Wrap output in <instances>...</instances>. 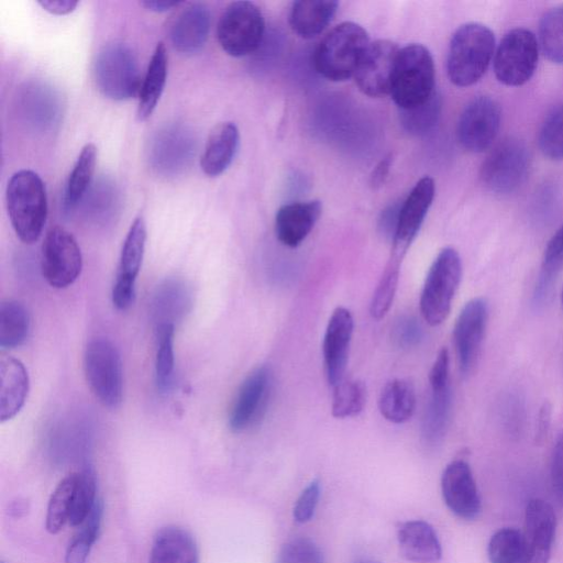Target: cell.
<instances>
[{"instance_id":"obj_42","label":"cell","mask_w":563,"mask_h":563,"mask_svg":"<svg viewBox=\"0 0 563 563\" xmlns=\"http://www.w3.org/2000/svg\"><path fill=\"white\" fill-rule=\"evenodd\" d=\"M366 402V386L358 379H343L333 387L332 415L335 418L357 416Z\"/></svg>"},{"instance_id":"obj_41","label":"cell","mask_w":563,"mask_h":563,"mask_svg":"<svg viewBox=\"0 0 563 563\" xmlns=\"http://www.w3.org/2000/svg\"><path fill=\"white\" fill-rule=\"evenodd\" d=\"M490 563H526V548L522 532L515 528L496 531L487 547Z\"/></svg>"},{"instance_id":"obj_6","label":"cell","mask_w":563,"mask_h":563,"mask_svg":"<svg viewBox=\"0 0 563 563\" xmlns=\"http://www.w3.org/2000/svg\"><path fill=\"white\" fill-rule=\"evenodd\" d=\"M462 277L456 250L444 247L432 262L420 296V311L428 324H441L450 313Z\"/></svg>"},{"instance_id":"obj_9","label":"cell","mask_w":563,"mask_h":563,"mask_svg":"<svg viewBox=\"0 0 563 563\" xmlns=\"http://www.w3.org/2000/svg\"><path fill=\"white\" fill-rule=\"evenodd\" d=\"M197 152V136L186 124L170 123L157 130L148 143L147 161L154 173L176 177L191 165Z\"/></svg>"},{"instance_id":"obj_45","label":"cell","mask_w":563,"mask_h":563,"mask_svg":"<svg viewBox=\"0 0 563 563\" xmlns=\"http://www.w3.org/2000/svg\"><path fill=\"white\" fill-rule=\"evenodd\" d=\"M97 483L93 472L85 468L77 473L69 525L79 527L97 503Z\"/></svg>"},{"instance_id":"obj_40","label":"cell","mask_w":563,"mask_h":563,"mask_svg":"<svg viewBox=\"0 0 563 563\" xmlns=\"http://www.w3.org/2000/svg\"><path fill=\"white\" fill-rule=\"evenodd\" d=\"M174 333V324L162 323L156 327L155 378L161 393L169 390L173 384L175 368Z\"/></svg>"},{"instance_id":"obj_21","label":"cell","mask_w":563,"mask_h":563,"mask_svg":"<svg viewBox=\"0 0 563 563\" xmlns=\"http://www.w3.org/2000/svg\"><path fill=\"white\" fill-rule=\"evenodd\" d=\"M442 496L448 508L464 520L476 519L482 504L470 465L462 460L451 462L441 478Z\"/></svg>"},{"instance_id":"obj_29","label":"cell","mask_w":563,"mask_h":563,"mask_svg":"<svg viewBox=\"0 0 563 563\" xmlns=\"http://www.w3.org/2000/svg\"><path fill=\"white\" fill-rule=\"evenodd\" d=\"M168 55L163 42H159L151 57L147 70L139 92L137 118L146 120L154 112L166 85Z\"/></svg>"},{"instance_id":"obj_11","label":"cell","mask_w":563,"mask_h":563,"mask_svg":"<svg viewBox=\"0 0 563 563\" xmlns=\"http://www.w3.org/2000/svg\"><path fill=\"white\" fill-rule=\"evenodd\" d=\"M530 156L518 139L500 141L486 156L481 167L483 184L493 192L508 195L517 191L526 181Z\"/></svg>"},{"instance_id":"obj_46","label":"cell","mask_w":563,"mask_h":563,"mask_svg":"<svg viewBox=\"0 0 563 563\" xmlns=\"http://www.w3.org/2000/svg\"><path fill=\"white\" fill-rule=\"evenodd\" d=\"M538 141L545 157L552 161L563 159V104L554 107L545 115Z\"/></svg>"},{"instance_id":"obj_4","label":"cell","mask_w":563,"mask_h":563,"mask_svg":"<svg viewBox=\"0 0 563 563\" xmlns=\"http://www.w3.org/2000/svg\"><path fill=\"white\" fill-rule=\"evenodd\" d=\"M435 69L431 53L421 44H409L399 51L390 96L400 110L415 108L434 92Z\"/></svg>"},{"instance_id":"obj_2","label":"cell","mask_w":563,"mask_h":563,"mask_svg":"<svg viewBox=\"0 0 563 563\" xmlns=\"http://www.w3.org/2000/svg\"><path fill=\"white\" fill-rule=\"evenodd\" d=\"M494 54L495 36L488 26L476 22L461 25L449 46V79L457 87L474 85L488 69Z\"/></svg>"},{"instance_id":"obj_35","label":"cell","mask_w":563,"mask_h":563,"mask_svg":"<svg viewBox=\"0 0 563 563\" xmlns=\"http://www.w3.org/2000/svg\"><path fill=\"white\" fill-rule=\"evenodd\" d=\"M31 317L26 307L18 300L7 299L0 303V346L15 349L29 336Z\"/></svg>"},{"instance_id":"obj_31","label":"cell","mask_w":563,"mask_h":563,"mask_svg":"<svg viewBox=\"0 0 563 563\" xmlns=\"http://www.w3.org/2000/svg\"><path fill=\"white\" fill-rule=\"evenodd\" d=\"M96 162L97 148L92 143H88L81 148L66 181L63 196L65 213H71L77 209L91 187Z\"/></svg>"},{"instance_id":"obj_43","label":"cell","mask_w":563,"mask_h":563,"mask_svg":"<svg viewBox=\"0 0 563 563\" xmlns=\"http://www.w3.org/2000/svg\"><path fill=\"white\" fill-rule=\"evenodd\" d=\"M162 286L155 299V314L158 316L157 324H174L175 319L186 311L188 291L178 282H166Z\"/></svg>"},{"instance_id":"obj_15","label":"cell","mask_w":563,"mask_h":563,"mask_svg":"<svg viewBox=\"0 0 563 563\" xmlns=\"http://www.w3.org/2000/svg\"><path fill=\"white\" fill-rule=\"evenodd\" d=\"M15 106L22 122L36 133L53 131L63 115L60 95L41 80L24 82L18 90Z\"/></svg>"},{"instance_id":"obj_28","label":"cell","mask_w":563,"mask_h":563,"mask_svg":"<svg viewBox=\"0 0 563 563\" xmlns=\"http://www.w3.org/2000/svg\"><path fill=\"white\" fill-rule=\"evenodd\" d=\"M398 543L401 554L412 562H437L442 555L434 529L422 520L402 523L398 530Z\"/></svg>"},{"instance_id":"obj_48","label":"cell","mask_w":563,"mask_h":563,"mask_svg":"<svg viewBox=\"0 0 563 563\" xmlns=\"http://www.w3.org/2000/svg\"><path fill=\"white\" fill-rule=\"evenodd\" d=\"M276 563H324V558L312 540L296 538L280 548Z\"/></svg>"},{"instance_id":"obj_57","label":"cell","mask_w":563,"mask_h":563,"mask_svg":"<svg viewBox=\"0 0 563 563\" xmlns=\"http://www.w3.org/2000/svg\"><path fill=\"white\" fill-rule=\"evenodd\" d=\"M141 4L148 11L153 12H166L180 4L178 1H142Z\"/></svg>"},{"instance_id":"obj_59","label":"cell","mask_w":563,"mask_h":563,"mask_svg":"<svg viewBox=\"0 0 563 563\" xmlns=\"http://www.w3.org/2000/svg\"><path fill=\"white\" fill-rule=\"evenodd\" d=\"M561 301H562V308H563V289H562V295H561Z\"/></svg>"},{"instance_id":"obj_37","label":"cell","mask_w":563,"mask_h":563,"mask_svg":"<svg viewBox=\"0 0 563 563\" xmlns=\"http://www.w3.org/2000/svg\"><path fill=\"white\" fill-rule=\"evenodd\" d=\"M103 505L97 500L86 520L78 527L77 532L68 543L65 563H86L90 550L96 542L102 521Z\"/></svg>"},{"instance_id":"obj_56","label":"cell","mask_w":563,"mask_h":563,"mask_svg":"<svg viewBox=\"0 0 563 563\" xmlns=\"http://www.w3.org/2000/svg\"><path fill=\"white\" fill-rule=\"evenodd\" d=\"M391 155H387L376 165L369 179V184L373 188H378L385 183L391 166Z\"/></svg>"},{"instance_id":"obj_10","label":"cell","mask_w":563,"mask_h":563,"mask_svg":"<svg viewBox=\"0 0 563 563\" xmlns=\"http://www.w3.org/2000/svg\"><path fill=\"white\" fill-rule=\"evenodd\" d=\"M539 42L528 29L516 27L501 38L494 54V73L506 86L525 85L533 76L539 59Z\"/></svg>"},{"instance_id":"obj_33","label":"cell","mask_w":563,"mask_h":563,"mask_svg":"<svg viewBox=\"0 0 563 563\" xmlns=\"http://www.w3.org/2000/svg\"><path fill=\"white\" fill-rule=\"evenodd\" d=\"M84 216L93 222H107L113 219L120 208V192L117 185L107 177L92 183L81 200Z\"/></svg>"},{"instance_id":"obj_12","label":"cell","mask_w":563,"mask_h":563,"mask_svg":"<svg viewBox=\"0 0 563 563\" xmlns=\"http://www.w3.org/2000/svg\"><path fill=\"white\" fill-rule=\"evenodd\" d=\"M81 269L82 255L75 236L62 227L51 228L41 249V272L46 283L56 289L67 288Z\"/></svg>"},{"instance_id":"obj_39","label":"cell","mask_w":563,"mask_h":563,"mask_svg":"<svg viewBox=\"0 0 563 563\" xmlns=\"http://www.w3.org/2000/svg\"><path fill=\"white\" fill-rule=\"evenodd\" d=\"M539 47L554 64L563 65V4L547 11L539 23Z\"/></svg>"},{"instance_id":"obj_50","label":"cell","mask_w":563,"mask_h":563,"mask_svg":"<svg viewBox=\"0 0 563 563\" xmlns=\"http://www.w3.org/2000/svg\"><path fill=\"white\" fill-rule=\"evenodd\" d=\"M394 339L401 347H412L422 339L420 323L413 317L400 318L394 328Z\"/></svg>"},{"instance_id":"obj_13","label":"cell","mask_w":563,"mask_h":563,"mask_svg":"<svg viewBox=\"0 0 563 563\" xmlns=\"http://www.w3.org/2000/svg\"><path fill=\"white\" fill-rule=\"evenodd\" d=\"M272 390L273 374L268 366H258L245 377L229 412L228 424L232 432H244L261 422Z\"/></svg>"},{"instance_id":"obj_53","label":"cell","mask_w":563,"mask_h":563,"mask_svg":"<svg viewBox=\"0 0 563 563\" xmlns=\"http://www.w3.org/2000/svg\"><path fill=\"white\" fill-rule=\"evenodd\" d=\"M401 203H395L386 208L380 216L378 227L380 233L388 240H394Z\"/></svg>"},{"instance_id":"obj_23","label":"cell","mask_w":563,"mask_h":563,"mask_svg":"<svg viewBox=\"0 0 563 563\" xmlns=\"http://www.w3.org/2000/svg\"><path fill=\"white\" fill-rule=\"evenodd\" d=\"M210 31V12L206 4L190 3L173 20L169 38L173 47L185 55L198 53L206 44Z\"/></svg>"},{"instance_id":"obj_32","label":"cell","mask_w":563,"mask_h":563,"mask_svg":"<svg viewBox=\"0 0 563 563\" xmlns=\"http://www.w3.org/2000/svg\"><path fill=\"white\" fill-rule=\"evenodd\" d=\"M378 408L382 416L393 423L408 421L416 408V391L413 384L406 378L389 380L379 395Z\"/></svg>"},{"instance_id":"obj_17","label":"cell","mask_w":563,"mask_h":563,"mask_svg":"<svg viewBox=\"0 0 563 563\" xmlns=\"http://www.w3.org/2000/svg\"><path fill=\"white\" fill-rule=\"evenodd\" d=\"M487 318V301L482 297L467 301L456 318L453 342L459 367L464 376H467L477 363Z\"/></svg>"},{"instance_id":"obj_34","label":"cell","mask_w":563,"mask_h":563,"mask_svg":"<svg viewBox=\"0 0 563 563\" xmlns=\"http://www.w3.org/2000/svg\"><path fill=\"white\" fill-rule=\"evenodd\" d=\"M451 388L430 389L421 424V438L429 446L437 445L443 439L451 413Z\"/></svg>"},{"instance_id":"obj_38","label":"cell","mask_w":563,"mask_h":563,"mask_svg":"<svg viewBox=\"0 0 563 563\" xmlns=\"http://www.w3.org/2000/svg\"><path fill=\"white\" fill-rule=\"evenodd\" d=\"M76 482L77 473H71L64 477L52 493L45 521L49 533H57L69 523Z\"/></svg>"},{"instance_id":"obj_14","label":"cell","mask_w":563,"mask_h":563,"mask_svg":"<svg viewBox=\"0 0 563 563\" xmlns=\"http://www.w3.org/2000/svg\"><path fill=\"white\" fill-rule=\"evenodd\" d=\"M501 120L499 103L488 97L478 96L463 109L457 121V139L468 152L482 153L495 141Z\"/></svg>"},{"instance_id":"obj_60","label":"cell","mask_w":563,"mask_h":563,"mask_svg":"<svg viewBox=\"0 0 563 563\" xmlns=\"http://www.w3.org/2000/svg\"><path fill=\"white\" fill-rule=\"evenodd\" d=\"M1 563H4V562H1Z\"/></svg>"},{"instance_id":"obj_22","label":"cell","mask_w":563,"mask_h":563,"mask_svg":"<svg viewBox=\"0 0 563 563\" xmlns=\"http://www.w3.org/2000/svg\"><path fill=\"white\" fill-rule=\"evenodd\" d=\"M353 328L350 310L335 308L328 321L322 345L325 375L332 387L344 379Z\"/></svg>"},{"instance_id":"obj_3","label":"cell","mask_w":563,"mask_h":563,"mask_svg":"<svg viewBox=\"0 0 563 563\" xmlns=\"http://www.w3.org/2000/svg\"><path fill=\"white\" fill-rule=\"evenodd\" d=\"M371 44L367 32L357 23L343 22L320 42L313 56L316 70L331 81H344L354 76Z\"/></svg>"},{"instance_id":"obj_25","label":"cell","mask_w":563,"mask_h":563,"mask_svg":"<svg viewBox=\"0 0 563 563\" xmlns=\"http://www.w3.org/2000/svg\"><path fill=\"white\" fill-rule=\"evenodd\" d=\"M30 389L24 364L13 356L0 358V421L13 419L23 408Z\"/></svg>"},{"instance_id":"obj_18","label":"cell","mask_w":563,"mask_h":563,"mask_svg":"<svg viewBox=\"0 0 563 563\" xmlns=\"http://www.w3.org/2000/svg\"><path fill=\"white\" fill-rule=\"evenodd\" d=\"M400 48L388 40L372 42L354 74L358 89L369 97L390 95L395 67Z\"/></svg>"},{"instance_id":"obj_55","label":"cell","mask_w":563,"mask_h":563,"mask_svg":"<svg viewBox=\"0 0 563 563\" xmlns=\"http://www.w3.org/2000/svg\"><path fill=\"white\" fill-rule=\"evenodd\" d=\"M38 4L47 12L64 15L73 12L78 5L75 0H41Z\"/></svg>"},{"instance_id":"obj_8","label":"cell","mask_w":563,"mask_h":563,"mask_svg":"<svg viewBox=\"0 0 563 563\" xmlns=\"http://www.w3.org/2000/svg\"><path fill=\"white\" fill-rule=\"evenodd\" d=\"M264 31L265 21L260 8L250 1H234L219 19L217 37L228 55L242 57L260 47Z\"/></svg>"},{"instance_id":"obj_47","label":"cell","mask_w":563,"mask_h":563,"mask_svg":"<svg viewBox=\"0 0 563 563\" xmlns=\"http://www.w3.org/2000/svg\"><path fill=\"white\" fill-rule=\"evenodd\" d=\"M400 262L389 258L373 294L369 312L379 320L388 312L399 280Z\"/></svg>"},{"instance_id":"obj_51","label":"cell","mask_w":563,"mask_h":563,"mask_svg":"<svg viewBox=\"0 0 563 563\" xmlns=\"http://www.w3.org/2000/svg\"><path fill=\"white\" fill-rule=\"evenodd\" d=\"M550 476L555 497L563 505V431L558 435L553 446Z\"/></svg>"},{"instance_id":"obj_58","label":"cell","mask_w":563,"mask_h":563,"mask_svg":"<svg viewBox=\"0 0 563 563\" xmlns=\"http://www.w3.org/2000/svg\"><path fill=\"white\" fill-rule=\"evenodd\" d=\"M356 563H379V562H376L373 560H361V561H357Z\"/></svg>"},{"instance_id":"obj_1","label":"cell","mask_w":563,"mask_h":563,"mask_svg":"<svg viewBox=\"0 0 563 563\" xmlns=\"http://www.w3.org/2000/svg\"><path fill=\"white\" fill-rule=\"evenodd\" d=\"M5 205L16 236L25 244L38 240L47 218L45 185L33 170L21 169L9 179Z\"/></svg>"},{"instance_id":"obj_20","label":"cell","mask_w":563,"mask_h":563,"mask_svg":"<svg viewBox=\"0 0 563 563\" xmlns=\"http://www.w3.org/2000/svg\"><path fill=\"white\" fill-rule=\"evenodd\" d=\"M556 529L552 506L540 498L530 499L525 510L522 537L526 563H549Z\"/></svg>"},{"instance_id":"obj_30","label":"cell","mask_w":563,"mask_h":563,"mask_svg":"<svg viewBox=\"0 0 563 563\" xmlns=\"http://www.w3.org/2000/svg\"><path fill=\"white\" fill-rule=\"evenodd\" d=\"M338 10L336 1L299 0L291 4L289 24L295 33L303 38L320 34L331 22Z\"/></svg>"},{"instance_id":"obj_44","label":"cell","mask_w":563,"mask_h":563,"mask_svg":"<svg viewBox=\"0 0 563 563\" xmlns=\"http://www.w3.org/2000/svg\"><path fill=\"white\" fill-rule=\"evenodd\" d=\"M441 113V97L435 91L426 102L407 110H400L404 129L413 135H423L437 124Z\"/></svg>"},{"instance_id":"obj_52","label":"cell","mask_w":563,"mask_h":563,"mask_svg":"<svg viewBox=\"0 0 563 563\" xmlns=\"http://www.w3.org/2000/svg\"><path fill=\"white\" fill-rule=\"evenodd\" d=\"M449 366V351L446 347H442L439 351L429 373L430 389H442L450 386Z\"/></svg>"},{"instance_id":"obj_24","label":"cell","mask_w":563,"mask_h":563,"mask_svg":"<svg viewBox=\"0 0 563 563\" xmlns=\"http://www.w3.org/2000/svg\"><path fill=\"white\" fill-rule=\"evenodd\" d=\"M319 200L296 201L282 206L275 217L278 241L288 247H297L309 235L321 214Z\"/></svg>"},{"instance_id":"obj_54","label":"cell","mask_w":563,"mask_h":563,"mask_svg":"<svg viewBox=\"0 0 563 563\" xmlns=\"http://www.w3.org/2000/svg\"><path fill=\"white\" fill-rule=\"evenodd\" d=\"M552 405L549 400H544L538 413V422L536 429V441L538 443H542L543 440L547 438V434L550 429Z\"/></svg>"},{"instance_id":"obj_5","label":"cell","mask_w":563,"mask_h":563,"mask_svg":"<svg viewBox=\"0 0 563 563\" xmlns=\"http://www.w3.org/2000/svg\"><path fill=\"white\" fill-rule=\"evenodd\" d=\"M93 78L99 91L111 100L124 101L139 96L142 82L133 49L121 42L102 46L93 62Z\"/></svg>"},{"instance_id":"obj_19","label":"cell","mask_w":563,"mask_h":563,"mask_svg":"<svg viewBox=\"0 0 563 563\" xmlns=\"http://www.w3.org/2000/svg\"><path fill=\"white\" fill-rule=\"evenodd\" d=\"M435 185L431 177H422L400 206L398 224L393 240L390 258L401 263L421 228L433 201Z\"/></svg>"},{"instance_id":"obj_49","label":"cell","mask_w":563,"mask_h":563,"mask_svg":"<svg viewBox=\"0 0 563 563\" xmlns=\"http://www.w3.org/2000/svg\"><path fill=\"white\" fill-rule=\"evenodd\" d=\"M319 497V482L313 481L301 493L294 507V518L297 522L303 523L313 517Z\"/></svg>"},{"instance_id":"obj_27","label":"cell","mask_w":563,"mask_h":563,"mask_svg":"<svg viewBox=\"0 0 563 563\" xmlns=\"http://www.w3.org/2000/svg\"><path fill=\"white\" fill-rule=\"evenodd\" d=\"M148 563H199L195 538L177 526L159 529L153 539Z\"/></svg>"},{"instance_id":"obj_26","label":"cell","mask_w":563,"mask_h":563,"mask_svg":"<svg viewBox=\"0 0 563 563\" xmlns=\"http://www.w3.org/2000/svg\"><path fill=\"white\" fill-rule=\"evenodd\" d=\"M240 133L233 122H222L210 132L201 158L200 167L209 177L223 174L239 148Z\"/></svg>"},{"instance_id":"obj_7","label":"cell","mask_w":563,"mask_h":563,"mask_svg":"<svg viewBox=\"0 0 563 563\" xmlns=\"http://www.w3.org/2000/svg\"><path fill=\"white\" fill-rule=\"evenodd\" d=\"M84 371L95 397L114 409L123 397L122 361L118 347L106 338L90 340L84 353Z\"/></svg>"},{"instance_id":"obj_16","label":"cell","mask_w":563,"mask_h":563,"mask_svg":"<svg viewBox=\"0 0 563 563\" xmlns=\"http://www.w3.org/2000/svg\"><path fill=\"white\" fill-rule=\"evenodd\" d=\"M146 236L144 219L135 218L124 239L112 287V303L118 310H126L134 302L135 283L144 257Z\"/></svg>"},{"instance_id":"obj_36","label":"cell","mask_w":563,"mask_h":563,"mask_svg":"<svg viewBox=\"0 0 563 563\" xmlns=\"http://www.w3.org/2000/svg\"><path fill=\"white\" fill-rule=\"evenodd\" d=\"M563 265V223L548 242L541 272L533 292V303L540 306L547 301L553 287V283Z\"/></svg>"}]
</instances>
